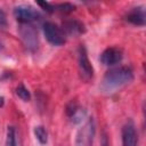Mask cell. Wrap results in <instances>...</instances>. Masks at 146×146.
Masks as SVG:
<instances>
[{
	"mask_svg": "<svg viewBox=\"0 0 146 146\" xmlns=\"http://www.w3.org/2000/svg\"><path fill=\"white\" fill-rule=\"evenodd\" d=\"M132 80L133 71L130 66H116L105 73L100 88L105 92H113L114 90L130 83Z\"/></svg>",
	"mask_w": 146,
	"mask_h": 146,
	"instance_id": "1",
	"label": "cell"
},
{
	"mask_svg": "<svg viewBox=\"0 0 146 146\" xmlns=\"http://www.w3.org/2000/svg\"><path fill=\"white\" fill-rule=\"evenodd\" d=\"M19 38L29 51H35L39 46V38L35 27L32 24H21L18 27Z\"/></svg>",
	"mask_w": 146,
	"mask_h": 146,
	"instance_id": "2",
	"label": "cell"
},
{
	"mask_svg": "<svg viewBox=\"0 0 146 146\" xmlns=\"http://www.w3.org/2000/svg\"><path fill=\"white\" fill-rule=\"evenodd\" d=\"M42 30H43V34L47 39V41L52 44V46H62L65 43L66 39H65V33L62 30V27H59L58 25H56L52 22H44L42 25Z\"/></svg>",
	"mask_w": 146,
	"mask_h": 146,
	"instance_id": "3",
	"label": "cell"
},
{
	"mask_svg": "<svg viewBox=\"0 0 146 146\" xmlns=\"http://www.w3.org/2000/svg\"><path fill=\"white\" fill-rule=\"evenodd\" d=\"M78 66H79V72L80 76L84 81H89L94 76V67L88 58L87 49L83 44L79 46L78 49Z\"/></svg>",
	"mask_w": 146,
	"mask_h": 146,
	"instance_id": "4",
	"label": "cell"
},
{
	"mask_svg": "<svg viewBox=\"0 0 146 146\" xmlns=\"http://www.w3.org/2000/svg\"><path fill=\"white\" fill-rule=\"evenodd\" d=\"M14 16L21 24H32L40 18V13L30 5H18L14 8Z\"/></svg>",
	"mask_w": 146,
	"mask_h": 146,
	"instance_id": "5",
	"label": "cell"
},
{
	"mask_svg": "<svg viewBox=\"0 0 146 146\" xmlns=\"http://www.w3.org/2000/svg\"><path fill=\"white\" fill-rule=\"evenodd\" d=\"M94 136H95V121L92 117H90L86 122V124L78 131L76 138H75V145L76 146H91Z\"/></svg>",
	"mask_w": 146,
	"mask_h": 146,
	"instance_id": "6",
	"label": "cell"
},
{
	"mask_svg": "<svg viewBox=\"0 0 146 146\" xmlns=\"http://www.w3.org/2000/svg\"><path fill=\"white\" fill-rule=\"evenodd\" d=\"M123 58V52L117 47H108L106 48L99 57V60L105 66H114L120 63Z\"/></svg>",
	"mask_w": 146,
	"mask_h": 146,
	"instance_id": "7",
	"label": "cell"
},
{
	"mask_svg": "<svg viewBox=\"0 0 146 146\" xmlns=\"http://www.w3.org/2000/svg\"><path fill=\"white\" fill-rule=\"evenodd\" d=\"M65 113L68 117V120L73 123V124H79L81 123L84 117L87 116V111L80 106L75 100H71L66 107H65Z\"/></svg>",
	"mask_w": 146,
	"mask_h": 146,
	"instance_id": "8",
	"label": "cell"
},
{
	"mask_svg": "<svg viewBox=\"0 0 146 146\" xmlns=\"http://www.w3.org/2000/svg\"><path fill=\"white\" fill-rule=\"evenodd\" d=\"M121 139H122V146H137L138 136L135 123L131 120L127 121L123 124L121 130Z\"/></svg>",
	"mask_w": 146,
	"mask_h": 146,
	"instance_id": "9",
	"label": "cell"
},
{
	"mask_svg": "<svg viewBox=\"0 0 146 146\" xmlns=\"http://www.w3.org/2000/svg\"><path fill=\"white\" fill-rule=\"evenodd\" d=\"M64 33L68 34V35H72V36H78V35H81L86 32V27H84V24L79 21V19H67L63 23V29Z\"/></svg>",
	"mask_w": 146,
	"mask_h": 146,
	"instance_id": "10",
	"label": "cell"
},
{
	"mask_svg": "<svg viewBox=\"0 0 146 146\" xmlns=\"http://www.w3.org/2000/svg\"><path fill=\"white\" fill-rule=\"evenodd\" d=\"M125 19L137 26H144L145 25V9L144 7H135L132 8L127 15Z\"/></svg>",
	"mask_w": 146,
	"mask_h": 146,
	"instance_id": "11",
	"label": "cell"
},
{
	"mask_svg": "<svg viewBox=\"0 0 146 146\" xmlns=\"http://www.w3.org/2000/svg\"><path fill=\"white\" fill-rule=\"evenodd\" d=\"M33 132H34L35 138L38 139V141L40 144L44 145L48 143V132L43 125H35L33 129Z\"/></svg>",
	"mask_w": 146,
	"mask_h": 146,
	"instance_id": "12",
	"label": "cell"
},
{
	"mask_svg": "<svg viewBox=\"0 0 146 146\" xmlns=\"http://www.w3.org/2000/svg\"><path fill=\"white\" fill-rule=\"evenodd\" d=\"M16 95L18 96V98H21L23 102H29L31 99V94L29 91V89L23 84V83H19L17 87H16V90H15Z\"/></svg>",
	"mask_w": 146,
	"mask_h": 146,
	"instance_id": "13",
	"label": "cell"
},
{
	"mask_svg": "<svg viewBox=\"0 0 146 146\" xmlns=\"http://www.w3.org/2000/svg\"><path fill=\"white\" fill-rule=\"evenodd\" d=\"M5 146H17L16 145V131L13 125H8V128H7Z\"/></svg>",
	"mask_w": 146,
	"mask_h": 146,
	"instance_id": "14",
	"label": "cell"
},
{
	"mask_svg": "<svg viewBox=\"0 0 146 146\" xmlns=\"http://www.w3.org/2000/svg\"><path fill=\"white\" fill-rule=\"evenodd\" d=\"M55 8H57V10L62 11V13H71L74 10V6L70 2H64V3H58V5H55L54 6Z\"/></svg>",
	"mask_w": 146,
	"mask_h": 146,
	"instance_id": "15",
	"label": "cell"
},
{
	"mask_svg": "<svg viewBox=\"0 0 146 146\" xmlns=\"http://www.w3.org/2000/svg\"><path fill=\"white\" fill-rule=\"evenodd\" d=\"M36 5H39L43 10H46L47 13H52L54 10H55V7L51 5V3H49V2H47V1H36Z\"/></svg>",
	"mask_w": 146,
	"mask_h": 146,
	"instance_id": "16",
	"label": "cell"
},
{
	"mask_svg": "<svg viewBox=\"0 0 146 146\" xmlns=\"http://www.w3.org/2000/svg\"><path fill=\"white\" fill-rule=\"evenodd\" d=\"M0 26H7V16L5 14V11L0 8Z\"/></svg>",
	"mask_w": 146,
	"mask_h": 146,
	"instance_id": "17",
	"label": "cell"
},
{
	"mask_svg": "<svg viewBox=\"0 0 146 146\" xmlns=\"http://www.w3.org/2000/svg\"><path fill=\"white\" fill-rule=\"evenodd\" d=\"M100 145H102V146H111V145H110V141H108V138H107V135H106L105 132H103V135H102Z\"/></svg>",
	"mask_w": 146,
	"mask_h": 146,
	"instance_id": "18",
	"label": "cell"
},
{
	"mask_svg": "<svg viewBox=\"0 0 146 146\" xmlns=\"http://www.w3.org/2000/svg\"><path fill=\"white\" fill-rule=\"evenodd\" d=\"M3 104H5V98L2 96H0V107H2Z\"/></svg>",
	"mask_w": 146,
	"mask_h": 146,
	"instance_id": "19",
	"label": "cell"
}]
</instances>
